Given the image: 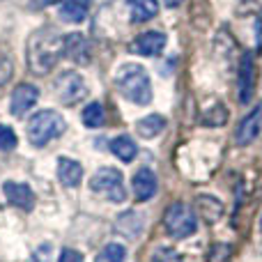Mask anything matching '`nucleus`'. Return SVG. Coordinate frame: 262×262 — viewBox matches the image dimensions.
I'll return each instance as SVG.
<instances>
[{
  "instance_id": "f3484780",
  "label": "nucleus",
  "mask_w": 262,
  "mask_h": 262,
  "mask_svg": "<svg viewBox=\"0 0 262 262\" xmlns=\"http://www.w3.org/2000/svg\"><path fill=\"white\" fill-rule=\"evenodd\" d=\"M166 129V118L159 113H152V115H145L143 120H138L136 122V131H138L140 138H154V136H159L161 131Z\"/></svg>"
},
{
  "instance_id": "dca6fc26",
  "label": "nucleus",
  "mask_w": 262,
  "mask_h": 262,
  "mask_svg": "<svg viewBox=\"0 0 262 262\" xmlns=\"http://www.w3.org/2000/svg\"><path fill=\"white\" fill-rule=\"evenodd\" d=\"M195 209L207 223H216L223 216V203L214 195H198L195 198Z\"/></svg>"
},
{
  "instance_id": "7ed1b4c3",
  "label": "nucleus",
  "mask_w": 262,
  "mask_h": 262,
  "mask_svg": "<svg viewBox=\"0 0 262 262\" xmlns=\"http://www.w3.org/2000/svg\"><path fill=\"white\" fill-rule=\"evenodd\" d=\"M64 120L62 115L58 113V111H39V113H35L30 118V122H28L26 127V134H28V140H30L32 145H37V147H41V145H46L49 140L58 138L60 134L64 131Z\"/></svg>"
},
{
  "instance_id": "39448f33",
  "label": "nucleus",
  "mask_w": 262,
  "mask_h": 262,
  "mask_svg": "<svg viewBox=\"0 0 262 262\" xmlns=\"http://www.w3.org/2000/svg\"><path fill=\"white\" fill-rule=\"evenodd\" d=\"M90 189L95 191V193L104 195V198L111 200V203H122V200L127 198V191H124V180H122V175H120V170L108 168V166L99 168V170L92 175Z\"/></svg>"
},
{
  "instance_id": "412c9836",
  "label": "nucleus",
  "mask_w": 262,
  "mask_h": 262,
  "mask_svg": "<svg viewBox=\"0 0 262 262\" xmlns=\"http://www.w3.org/2000/svg\"><path fill=\"white\" fill-rule=\"evenodd\" d=\"M83 124L90 129H97V127H104V120H106V113H104V106L99 104V101H92V104L85 106V111H83Z\"/></svg>"
},
{
  "instance_id": "5701e85b",
  "label": "nucleus",
  "mask_w": 262,
  "mask_h": 262,
  "mask_svg": "<svg viewBox=\"0 0 262 262\" xmlns=\"http://www.w3.org/2000/svg\"><path fill=\"white\" fill-rule=\"evenodd\" d=\"M203 120H205V124H207V127H223V124H226V120H228V111L223 108L221 104H214L212 108L203 115Z\"/></svg>"
},
{
  "instance_id": "6ab92c4d",
  "label": "nucleus",
  "mask_w": 262,
  "mask_h": 262,
  "mask_svg": "<svg viewBox=\"0 0 262 262\" xmlns=\"http://www.w3.org/2000/svg\"><path fill=\"white\" fill-rule=\"evenodd\" d=\"M111 152H113L122 163H131L136 157V152H138V147H136V143L129 138V136H118V138L111 140Z\"/></svg>"
},
{
  "instance_id": "9d476101",
  "label": "nucleus",
  "mask_w": 262,
  "mask_h": 262,
  "mask_svg": "<svg viewBox=\"0 0 262 262\" xmlns=\"http://www.w3.org/2000/svg\"><path fill=\"white\" fill-rule=\"evenodd\" d=\"M3 191H5L7 203L14 205V207L23 209V212H30V209L35 207V193H32V189L28 184H23V182H5Z\"/></svg>"
},
{
  "instance_id": "0eeeda50",
  "label": "nucleus",
  "mask_w": 262,
  "mask_h": 262,
  "mask_svg": "<svg viewBox=\"0 0 262 262\" xmlns=\"http://www.w3.org/2000/svg\"><path fill=\"white\" fill-rule=\"evenodd\" d=\"M255 92V62L253 55L244 53L239 60V69H237V99L239 104H251Z\"/></svg>"
},
{
  "instance_id": "b1692460",
  "label": "nucleus",
  "mask_w": 262,
  "mask_h": 262,
  "mask_svg": "<svg viewBox=\"0 0 262 262\" xmlns=\"http://www.w3.org/2000/svg\"><path fill=\"white\" fill-rule=\"evenodd\" d=\"M232 260V249L228 244H212L207 253V262H230Z\"/></svg>"
},
{
  "instance_id": "6e6552de",
  "label": "nucleus",
  "mask_w": 262,
  "mask_h": 262,
  "mask_svg": "<svg viewBox=\"0 0 262 262\" xmlns=\"http://www.w3.org/2000/svg\"><path fill=\"white\" fill-rule=\"evenodd\" d=\"M37 99H39V90H37L35 85H30V83H21V85H16L12 92L9 113H12L14 118H21V115H26L28 111L37 104Z\"/></svg>"
},
{
  "instance_id": "a211bd4d",
  "label": "nucleus",
  "mask_w": 262,
  "mask_h": 262,
  "mask_svg": "<svg viewBox=\"0 0 262 262\" xmlns=\"http://www.w3.org/2000/svg\"><path fill=\"white\" fill-rule=\"evenodd\" d=\"M115 226H118V232H124L127 237H131V239H134V237H138L140 232H143L145 221H143V216H140V214L127 212V214H122V216H118Z\"/></svg>"
},
{
  "instance_id": "bb28decb",
  "label": "nucleus",
  "mask_w": 262,
  "mask_h": 262,
  "mask_svg": "<svg viewBox=\"0 0 262 262\" xmlns=\"http://www.w3.org/2000/svg\"><path fill=\"white\" fill-rule=\"evenodd\" d=\"M12 74H14V64H12V60L7 58L5 53H0V88L5 85V83L12 78Z\"/></svg>"
},
{
  "instance_id": "20e7f679",
  "label": "nucleus",
  "mask_w": 262,
  "mask_h": 262,
  "mask_svg": "<svg viewBox=\"0 0 262 262\" xmlns=\"http://www.w3.org/2000/svg\"><path fill=\"white\" fill-rule=\"evenodd\" d=\"M163 226H166V232L172 239H186L195 232L198 223H195V214L191 212L189 205L172 203L163 214Z\"/></svg>"
},
{
  "instance_id": "a878e982",
  "label": "nucleus",
  "mask_w": 262,
  "mask_h": 262,
  "mask_svg": "<svg viewBox=\"0 0 262 262\" xmlns=\"http://www.w3.org/2000/svg\"><path fill=\"white\" fill-rule=\"evenodd\" d=\"M16 134H14L9 127H5V124H0V149L3 152H7V149H14L16 147Z\"/></svg>"
},
{
  "instance_id": "4be33fe9",
  "label": "nucleus",
  "mask_w": 262,
  "mask_h": 262,
  "mask_svg": "<svg viewBox=\"0 0 262 262\" xmlns=\"http://www.w3.org/2000/svg\"><path fill=\"white\" fill-rule=\"evenodd\" d=\"M127 260V249L122 244H108L97 253L95 262H124Z\"/></svg>"
},
{
  "instance_id": "1a4fd4ad",
  "label": "nucleus",
  "mask_w": 262,
  "mask_h": 262,
  "mask_svg": "<svg viewBox=\"0 0 262 262\" xmlns=\"http://www.w3.org/2000/svg\"><path fill=\"white\" fill-rule=\"evenodd\" d=\"M260 134H262V101L239 122L237 134H235V140H237V145H242V147H244V145L253 143Z\"/></svg>"
},
{
  "instance_id": "393cba45",
  "label": "nucleus",
  "mask_w": 262,
  "mask_h": 262,
  "mask_svg": "<svg viewBox=\"0 0 262 262\" xmlns=\"http://www.w3.org/2000/svg\"><path fill=\"white\" fill-rule=\"evenodd\" d=\"M152 262H184V260H182V255L177 253L175 249H170V246H159L152 253Z\"/></svg>"
},
{
  "instance_id": "9b49d317",
  "label": "nucleus",
  "mask_w": 262,
  "mask_h": 262,
  "mask_svg": "<svg viewBox=\"0 0 262 262\" xmlns=\"http://www.w3.org/2000/svg\"><path fill=\"white\" fill-rule=\"evenodd\" d=\"M163 49H166V35L163 32H143L131 41V51L138 55H147V58L159 55Z\"/></svg>"
},
{
  "instance_id": "cd10ccee",
  "label": "nucleus",
  "mask_w": 262,
  "mask_h": 262,
  "mask_svg": "<svg viewBox=\"0 0 262 262\" xmlns=\"http://www.w3.org/2000/svg\"><path fill=\"white\" fill-rule=\"evenodd\" d=\"M51 255H53V246L41 244V246H37L35 253L30 255V262H51Z\"/></svg>"
},
{
  "instance_id": "423d86ee",
  "label": "nucleus",
  "mask_w": 262,
  "mask_h": 262,
  "mask_svg": "<svg viewBox=\"0 0 262 262\" xmlns=\"http://www.w3.org/2000/svg\"><path fill=\"white\" fill-rule=\"evenodd\" d=\"M55 95L64 106H74L88 97V85L78 72H62L55 78Z\"/></svg>"
},
{
  "instance_id": "f8f14e48",
  "label": "nucleus",
  "mask_w": 262,
  "mask_h": 262,
  "mask_svg": "<svg viewBox=\"0 0 262 262\" xmlns=\"http://www.w3.org/2000/svg\"><path fill=\"white\" fill-rule=\"evenodd\" d=\"M131 186H134L136 200L145 203V200H149L157 193V175H154L149 168H140V170H136L134 180H131Z\"/></svg>"
},
{
  "instance_id": "aec40b11",
  "label": "nucleus",
  "mask_w": 262,
  "mask_h": 262,
  "mask_svg": "<svg viewBox=\"0 0 262 262\" xmlns=\"http://www.w3.org/2000/svg\"><path fill=\"white\" fill-rule=\"evenodd\" d=\"M64 55H69L72 60H83L88 58V41L83 39V35H67L64 37Z\"/></svg>"
},
{
  "instance_id": "2eb2a0df",
  "label": "nucleus",
  "mask_w": 262,
  "mask_h": 262,
  "mask_svg": "<svg viewBox=\"0 0 262 262\" xmlns=\"http://www.w3.org/2000/svg\"><path fill=\"white\" fill-rule=\"evenodd\" d=\"M127 9L134 23H145L159 14V0H127Z\"/></svg>"
},
{
  "instance_id": "f03ea898",
  "label": "nucleus",
  "mask_w": 262,
  "mask_h": 262,
  "mask_svg": "<svg viewBox=\"0 0 262 262\" xmlns=\"http://www.w3.org/2000/svg\"><path fill=\"white\" fill-rule=\"evenodd\" d=\"M115 85L122 92V97L131 104L147 106L152 101V81L145 67L127 62L115 72Z\"/></svg>"
},
{
  "instance_id": "c756f323",
  "label": "nucleus",
  "mask_w": 262,
  "mask_h": 262,
  "mask_svg": "<svg viewBox=\"0 0 262 262\" xmlns=\"http://www.w3.org/2000/svg\"><path fill=\"white\" fill-rule=\"evenodd\" d=\"M182 3H184V0H163L166 7H177V5H182Z\"/></svg>"
},
{
  "instance_id": "f257e3e1",
  "label": "nucleus",
  "mask_w": 262,
  "mask_h": 262,
  "mask_svg": "<svg viewBox=\"0 0 262 262\" xmlns=\"http://www.w3.org/2000/svg\"><path fill=\"white\" fill-rule=\"evenodd\" d=\"M64 53V37H60L53 28H39L28 39V69L37 76H44L58 64Z\"/></svg>"
},
{
  "instance_id": "2f4dec72",
  "label": "nucleus",
  "mask_w": 262,
  "mask_h": 262,
  "mask_svg": "<svg viewBox=\"0 0 262 262\" xmlns=\"http://www.w3.org/2000/svg\"><path fill=\"white\" fill-rule=\"evenodd\" d=\"M260 228H262V219H260Z\"/></svg>"
},
{
  "instance_id": "4468645a",
  "label": "nucleus",
  "mask_w": 262,
  "mask_h": 262,
  "mask_svg": "<svg viewBox=\"0 0 262 262\" xmlns=\"http://www.w3.org/2000/svg\"><path fill=\"white\" fill-rule=\"evenodd\" d=\"M90 14V0H64L58 9L60 21L64 23H81Z\"/></svg>"
},
{
  "instance_id": "c85d7f7f",
  "label": "nucleus",
  "mask_w": 262,
  "mask_h": 262,
  "mask_svg": "<svg viewBox=\"0 0 262 262\" xmlns=\"http://www.w3.org/2000/svg\"><path fill=\"white\" fill-rule=\"evenodd\" d=\"M58 262H83V255L78 253V251H74V249H64L62 253H60Z\"/></svg>"
},
{
  "instance_id": "ddd939ff",
  "label": "nucleus",
  "mask_w": 262,
  "mask_h": 262,
  "mask_svg": "<svg viewBox=\"0 0 262 262\" xmlns=\"http://www.w3.org/2000/svg\"><path fill=\"white\" fill-rule=\"evenodd\" d=\"M58 180L62 186L74 189V186H78L83 180V166L78 161H74V159L62 157L58 161Z\"/></svg>"
},
{
  "instance_id": "7c9ffc66",
  "label": "nucleus",
  "mask_w": 262,
  "mask_h": 262,
  "mask_svg": "<svg viewBox=\"0 0 262 262\" xmlns=\"http://www.w3.org/2000/svg\"><path fill=\"white\" fill-rule=\"evenodd\" d=\"M32 3H35V7H46V5L55 3V0H32Z\"/></svg>"
}]
</instances>
